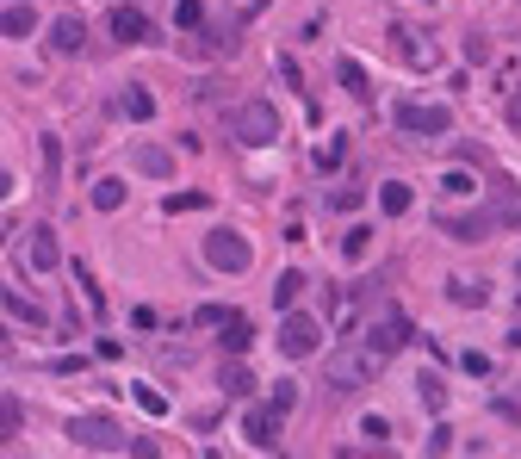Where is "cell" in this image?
<instances>
[{
  "instance_id": "obj_1",
  "label": "cell",
  "mask_w": 521,
  "mask_h": 459,
  "mask_svg": "<svg viewBox=\"0 0 521 459\" xmlns=\"http://www.w3.org/2000/svg\"><path fill=\"white\" fill-rule=\"evenodd\" d=\"M379 354L366 348V342H347V348H336L329 360H323V379H329V391L336 397H347V391H360L366 379H379Z\"/></svg>"
},
{
  "instance_id": "obj_2",
  "label": "cell",
  "mask_w": 521,
  "mask_h": 459,
  "mask_svg": "<svg viewBox=\"0 0 521 459\" xmlns=\"http://www.w3.org/2000/svg\"><path fill=\"white\" fill-rule=\"evenodd\" d=\"M509 217H521V199H503L496 212H453V217H441V230H447L453 243H478V236H490Z\"/></svg>"
},
{
  "instance_id": "obj_3",
  "label": "cell",
  "mask_w": 521,
  "mask_h": 459,
  "mask_svg": "<svg viewBox=\"0 0 521 459\" xmlns=\"http://www.w3.org/2000/svg\"><path fill=\"white\" fill-rule=\"evenodd\" d=\"M316 348H323V323H316L311 311H286V323H279V354H286V360H311Z\"/></svg>"
},
{
  "instance_id": "obj_4",
  "label": "cell",
  "mask_w": 521,
  "mask_h": 459,
  "mask_svg": "<svg viewBox=\"0 0 521 459\" xmlns=\"http://www.w3.org/2000/svg\"><path fill=\"white\" fill-rule=\"evenodd\" d=\"M230 131H236V137H243L248 149H267V143L279 137V112L267 106V100H248V106L236 112V118H230Z\"/></svg>"
},
{
  "instance_id": "obj_5",
  "label": "cell",
  "mask_w": 521,
  "mask_h": 459,
  "mask_svg": "<svg viewBox=\"0 0 521 459\" xmlns=\"http://www.w3.org/2000/svg\"><path fill=\"white\" fill-rule=\"evenodd\" d=\"M69 441L75 447H94V454H118L125 447V428L112 416H69Z\"/></svg>"
},
{
  "instance_id": "obj_6",
  "label": "cell",
  "mask_w": 521,
  "mask_h": 459,
  "mask_svg": "<svg viewBox=\"0 0 521 459\" xmlns=\"http://www.w3.org/2000/svg\"><path fill=\"white\" fill-rule=\"evenodd\" d=\"M205 261L217 267V274H248L255 254H248V243L236 236V230H211L205 236Z\"/></svg>"
},
{
  "instance_id": "obj_7",
  "label": "cell",
  "mask_w": 521,
  "mask_h": 459,
  "mask_svg": "<svg viewBox=\"0 0 521 459\" xmlns=\"http://www.w3.org/2000/svg\"><path fill=\"white\" fill-rule=\"evenodd\" d=\"M397 125H404L410 137H441L453 118H447V106H422V100H404V106H397Z\"/></svg>"
},
{
  "instance_id": "obj_8",
  "label": "cell",
  "mask_w": 521,
  "mask_h": 459,
  "mask_svg": "<svg viewBox=\"0 0 521 459\" xmlns=\"http://www.w3.org/2000/svg\"><path fill=\"white\" fill-rule=\"evenodd\" d=\"M366 329H373V335H366V348L379 354V360H385V354H397L404 342H410V335H416L404 311H385V317H379V323H366Z\"/></svg>"
},
{
  "instance_id": "obj_9",
  "label": "cell",
  "mask_w": 521,
  "mask_h": 459,
  "mask_svg": "<svg viewBox=\"0 0 521 459\" xmlns=\"http://www.w3.org/2000/svg\"><path fill=\"white\" fill-rule=\"evenodd\" d=\"M279 428H286V416H279L274 404H248V416H243L248 447H274V441H279Z\"/></svg>"
},
{
  "instance_id": "obj_10",
  "label": "cell",
  "mask_w": 521,
  "mask_h": 459,
  "mask_svg": "<svg viewBox=\"0 0 521 459\" xmlns=\"http://www.w3.org/2000/svg\"><path fill=\"white\" fill-rule=\"evenodd\" d=\"M25 261H32V274H56V267H63V243H56V230H32Z\"/></svg>"
},
{
  "instance_id": "obj_11",
  "label": "cell",
  "mask_w": 521,
  "mask_h": 459,
  "mask_svg": "<svg viewBox=\"0 0 521 459\" xmlns=\"http://www.w3.org/2000/svg\"><path fill=\"white\" fill-rule=\"evenodd\" d=\"M391 50H397L410 69H435V44H428V37H416L410 25H397V32H391Z\"/></svg>"
},
{
  "instance_id": "obj_12",
  "label": "cell",
  "mask_w": 521,
  "mask_h": 459,
  "mask_svg": "<svg viewBox=\"0 0 521 459\" xmlns=\"http://www.w3.org/2000/svg\"><path fill=\"white\" fill-rule=\"evenodd\" d=\"M105 25H112V37H118V44H149V37H155L137 6H112V19H105Z\"/></svg>"
},
{
  "instance_id": "obj_13",
  "label": "cell",
  "mask_w": 521,
  "mask_h": 459,
  "mask_svg": "<svg viewBox=\"0 0 521 459\" xmlns=\"http://www.w3.org/2000/svg\"><path fill=\"white\" fill-rule=\"evenodd\" d=\"M81 44H87V25H81V13H63V19L50 25V50H56V56H75Z\"/></svg>"
},
{
  "instance_id": "obj_14",
  "label": "cell",
  "mask_w": 521,
  "mask_h": 459,
  "mask_svg": "<svg viewBox=\"0 0 521 459\" xmlns=\"http://www.w3.org/2000/svg\"><path fill=\"white\" fill-rule=\"evenodd\" d=\"M131 168H137V175L168 180L174 175V155H168V149H155V143H137V149H131Z\"/></svg>"
},
{
  "instance_id": "obj_15",
  "label": "cell",
  "mask_w": 521,
  "mask_h": 459,
  "mask_svg": "<svg viewBox=\"0 0 521 459\" xmlns=\"http://www.w3.org/2000/svg\"><path fill=\"white\" fill-rule=\"evenodd\" d=\"M0 298H6V311H13V317H25L32 329H50V311H44L37 298H25V292H6V285H0Z\"/></svg>"
},
{
  "instance_id": "obj_16",
  "label": "cell",
  "mask_w": 521,
  "mask_h": 459,
  "mask_svg": "<svg viewBox=\"0 0 521 459\" xmlns=\"http://www.w3.org/2000/svg\"><path fill=\"white\" fill-rule=\"evenodd\" d=\"M410 205H416V193H410L404 180H385V186H379V212L385 217H404Z\"/></svg>"
},
{
  "instance_id": "obj_17",
  "label": "cell",
  "mask_w": 521,
  "mask_h": 459,
  "mask_svg": "<svg viewBox=\"0 0 521 459\" xmlns=\"http://www.w3.org/2000/svg\"><path fill=\"white\" fill-rule=\"evenodd\" d=\"M32 32H37L32 6H0V37H32Z\"/></svg>"
},
{
  "instance_id": "obj_18",
  "label": "cell",
  "mask_w": 521,
  "mask_h": 459,
  "mask_svg": "<svg viewBox=\"0 0 521 459\" xmlns=\"http://www.w3.org/2000/svg\"><path fill=\"white\" fill-rule=\"evenodd\" d=\"M217 385H224V397H248V391H255V373H248L243 360H230V366L217 373Z\"/></svg>"
},
{
  "instance_id": "obj_19",
  "label": "cell",
  "mask_w": 521,
  "mask_h": 459,
  "mask_svg": "<svg viewBox=\"0 0 521 459\" xmlns=\"http://www.w3.org/2000/svg\"><path fill=\"white\" fill-rule=\"evenodd\" d=\"M248 342H255V323H248L243 311H230V317H224V348H230V354H243Z\"/></svg>"
},
{
  "instance_id": "obj_20",
  "label": "cell",
  "mask_w": 521,
  "mask_h": 459,
  "mask_svg": "<svg viewBox=\"0 0 521 459\" xmlns=\"http://www.w3.org/2000/svg\"><path fill=\"white\" fill-rule=\"evenodd\" d=\"M298 298H305V274L292 267V274H279V285H274V304H279V311H292Z\"/></svg>"
},
{
  "instance_id": "obj_21",
  "label": "cell",
  "mask_w": 521,
  "mask_h": 459,
  "mask_svg": "<svg viewBox=\"0 0 521 459\" xmlns=\"http://www.w3.org/2000/svg\"><path fill=\"white\" fill-rule=\"evenodd\" d=\"M19 423H25V404L0 391V441H13V434H19Z\"/></svg>"
},
{
  "instance_id": "obj_22",
  "label": "cell",
  "mask_w": 521,
  "mask_h": 459,
  "mask_svg": "<svg viewBox=\"0 0 521 459\" xmlns=\"http://www.w3.org/2000/svg\"><path fill=\"white\" fill-rule=\"evenodd\" d=\"M125 112H131L137 125H149V118H155V100H149V87H137V81H131V87H125Z\"/></svg>"
},
{
  "instance_id": "obj_23",
  "label": "cell",
  "mask_w": 521,
  "mask_h": 459,
  "mask_svg": "<svg viewBox=\"0 0 521 459\" xmlns=\"http://www.w3.org/2000/svg\"><path fill=\"white\" fill-rule=\"evenodd\" d=\"M125 205V180H94V212H118Z\"/></svg>"
},
{
  "instance_id": "obj_24",
  "label": "cell",
  "mask_w": 521,
  "mask_h": 459,
  "mask_svg": "<svg viewBox=\"0 0 521 459\" xmlns=\"http://www.w3.org/2000/svg\"><path fill=\"white\" fill-rule=\"evenodd\" d=\"M447 298H453V304H485L490 285H485V280H453V285H447Z\"/></svg>"
},
{
  "instance_id": "obj_25",
  "label": "cell",
  "mask_w": 521,
  "mask_h": 459,
  "mask_svg": "<svg viewBox=\"0 0 521 459\" xmlns=\"http://www.w3.org/2000/svg\"><path fill=\"white\" fill-rule=\"evenodd\" d=\"M336 75H342V87L354 94V100H366V94H373V87H366V69H360L354 56H342V69H336Z\"/></svg>"
},
{
  "instance_id": "obj_26",
  "label": "cell",
  "mask_w": 521,
  "mask_h": 459,
  "mask_svg": "<svg viewBox=\"0 0 521 459\" xmlns=\"http://www.w3.org/2000/svg\"><path fill=\"white\" fill-rule=\"evenodd\" d=\"M174 25H180V32H199V25H205V6H199V0H174Z\"/></svg>"
},
{
  "instance_id": "obj_27",
  "label": "cell",
  "mask_w": 521,
  "mask_h": 459,
  "mask_svg": "<svg viewBox=\"0 0 521 459\" xmlns=\"http://www.w3.org/2000/svg\"><path fill=\"white\" fill-rule=\"evenodd\" d=\"M422 404H428V410H447V385H441V379H435V373H422Z\"/></svg>"
},
{
  "instance_id": "obj_28",
  "label": "cell",
  "mask_w": 521,
  "mask_h": 459,
  "mask_svg": "<svg viewBox=\"0 0 521 459\" xmlns=\"http://www.w3.org/2000/svg\"><path fill=\"white\" fill-rule=\"evenodd\" d=\"M75 280H81V298H87L94 311H105V292H100V280H94V274H87L81 261H75Z\"/></svg>"
},
{
  "instance_id": "obj_29",
  "label": "cell",
  "mask_w": 521,
  "mask_h": 459,
  "mask_svg": "<svg viewBox=\"0 0 521 459\" xmlns=\"http://www.w3.org/2000/svg\"><path fill=\"white\" fill-rule=\"evenodd\" d=\"M366 243H373V230H366V224H354V230L342 236V254H347V261H360V254H366Z\"/></svg>"
},
{
  "instance_id": "obj_30",
  "label": "cell",
  "mask_w": 521,
  "mask_h": 459,
  "mask_svg": "<svg viewBox=\"0 0 521 459\" xmlns=\"http://www.w3.org/2000/svg\"><path fill=\"white\" fill-rule=\"evenodd\" d=\"M56 175H63V143H56V137H44V186H50Z\"/></svg>"
},
{
  "instance_id": "obj_31",
  "label": "cell",
  "mask_w": 521,
  "mask_h": 459,
  "mask_svg": "<svg viewBox=\"0 0 521 459\" xmlns=\"http://www.w3.org/2000/svg\"><path fill=\"white\" fill-rule=\"evenodd\" d=\"M267 404H274L279 416H286V410L298 404V385H292V379H274V397H267Z\"/></svg>"
},
{
  "instance_id": "obj_32",
  "label": "cell",
  "mask_w": 521,
  "mask_h": 459,
  "mask_svg": "<svg viewBox=\"0 0 521 459\" xmlns=\"http://www.w3.org/2000/svg\"><path fill=\"white\" fill-rule=\"evenodd\" d=\"M137 404L149 410V416H168V397H162V391H149V385H137Z\"/></svg>"
},
{
  "instance_id": "obj_33",
  "label": "cell",
  "mask_w": 521,
  "mask_h": 459,
  "mask_svg": "<svg viewBox=\"0 0 521 459\" xmlns=\"http://www.w3.org/2000/svg\"><path fill=\"white\" fill-rule=\"evenodd\" d=\"M131 459H162V441H155V434H137V441H131Z\"/></svg>"
},
{
  "instance_id": "obj_34",
  "label": "cell",
  "mask_w": 521,
  "mask_h": 459,
  "mask_svg": "<svg viewBox=\"0 0 521 459\" xmlns=\"http://www.w3.org/2000/svg\"><path fill=\"white\" fill-rule=\"evenodd\" d=\"M360 434H366V441H391V423H385V416H366Z\"/></svg>"
},
{
  "instance_id": "obj_35",
  "label": "cell",
  "mask_w": 521,
  "mask_h": 459,
  "mask_svg": "<svg viewBox=\"0 0 521 459\" xmlns=\"http://www.w3.org/2000/svg\"><path fill=\"white\" fill-rule=\"evenodd\" d=\"M199 205H205L199 193H174V199H168V217H174V212H199Z\"/></svg>"
},
{
  "instance_id": "obj_36",
  "label": "cell",
  "mask_w": 521,
  "mask_h": 459,
  "mask_svg": "<svg viewBox=\"0 0 521 459\" xmlns=\"http://www.w3.org/2000/svg\"><path fill=\"white\" fill-rule=\"evenodd\" d=\"M466 373H490V354H478V348H466V360H459Z\"/></svg>"
},
{
  "instance_id": "obj_37",
  "label": "cell",
  "mask_w": 521,
  "mask_h": 459,
  "mask_svg": "<svg viewBox=\"0 0 521 459\" xmlns=\"http://www.w3.org/2000/svg\"><path fill=\"white\" fill-rule=\"evenodd\" d=\"M0 199H13V175L6 168H0Z\"/></svg>"
},
{
  "instance_id": "obj_38",
  "label": "cell",
  "mask_w": 521,
  "mask_h": 459,
  "mask_svg": "<svg viewBox=\"0 0 521 459\" xmlns=\"http://www.w3.org/2000/svg\"><path fill=\"white\" fill-rule=\"evenodd\" d=\"M509 125H516V131H521V100H509Z\"/></svg>"
},
{
  "instance_id": "obj_39",
  "label": "cell",
  "mask_w": 521,
  "mask_h": 459,
  "mask_svg": "<svg viewBox=\"0 0 521 459\" xmlns=\"http://www.w3.org/2000/svg\"><path fill=\"white\" fill-rule=\"evenodd\" d=\"M261 6H267V0H248V13H261Z\"/></svg>"
},
{
  "instance_id": "obj_40",
  "label": "cell",
  "mask_w": 521,
  "mask_h": 459,
  "mask_svg": "<svg viewBox=\"0 0 521 459\" xmlns=\"http://www.w3.org/2000/svg\"><path fill=\"white\" fill-rule=\"evenodd\" d=\"M205 459H224V454H217V447H211V454H205Z\"/></svg>"
}]
</instances>
